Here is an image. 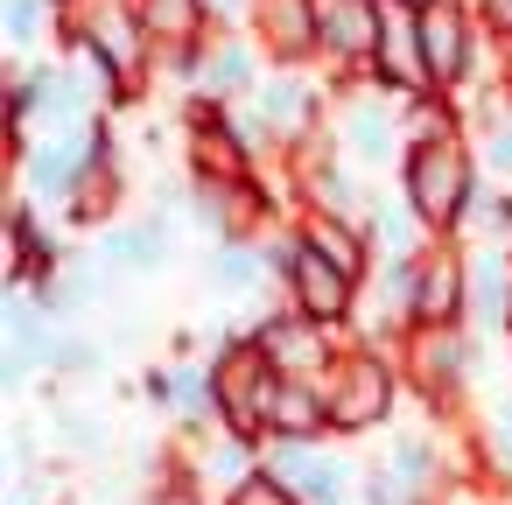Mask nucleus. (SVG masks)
Wrapping results in <instances>:
<instances>
[{
  "mask_svg": "<svg viewBox=\"0 0 512 505\" xmlns=\"http://www.w3.org/2000/svg\"><path fill=\"white\" fill-rule=\"evenodd\" d=\"M393 190L407 197V211L435 232V239H470V218L491 190L477 141L470 134H442V141H414L393 169Z\"/></svg>",
  "mask_w": 512,
  "mask_h": 505,
  "instance_id": "obj_1",
  "label": "nucleus"
},
{
  "mask_svg": "<svg viewBox=\"0 0 512 505\" xmlns=\"http://www.w3.org/2000/svg\"><path fill=\"white\" fill-rule=\"evenodd\" d=\"M484 365H491V344L477 330H407V344H400L407 393L428 407V421H449V428H463V414L484 386Z\"/></svg>",
  "mask_w": 512,
  "mask_h": 505,
  "instance_id": "obj_2",
  "label": "nucleus"
},
{
  "mask_svg": "<svg viewBox=\"0 0 512 505\" xmlns=\"http://www.w3.org/2000/svg\"><path fill=\"white\" fill-rule=\"evenodd\" d=\"M323 393H330V428H337V442L386 435L393 414H400V400H414V393H407V372H400V351L358 344V337H351V344L337 351V365L323 372Z\"/></svg>",
  "mask_w": 512,
  "mask_h": 505,
  "instance_id": "obj_3",
  "label": "nucleus"
},
{
  "mask_svg": "<svg viewBox=\"0 0 512 505\" xmlns=\"http://www.w3.org/2000/svg\"><path fill=\"white\" fill-rule=\"evenodd\" d=\"M204 344H211V372H218V421L232 435L267 442V414H274V393H281L274 358L246 337V323H218Z\"/></svg>",
  "mask_w": 512,
  "mask_h": 505,
  "instance_id": "obj_4",
  "label": "nucleus"
},
{
  "mask_svg": "<svg viewBox=\"0 0 512 505\" xmlns=\"http://www.w3.org/2000/svg\"><path fill=\"white\" fill-rule=\"evenodd\" d=\"M400 106H407V99L379 92L372 78L337 85V120H330V141H337V148H344V155H351L365 176H386V169H400V155H407Z\"/></svg>",
  "mask_w": 512,
  "mask_h": 505,
  "instance_id": "obj_5",
  "label": "nucleus"
},
{
  "mask_svg": "<svg viewBox=\"0 0 512 505\" xmlns=\"http://www.w3.org/2000/svg\"><path fill=\"white\" fill-rule=\"evenodd\" d=\"M484 22H477V0H421V57H428V85L435 92H463L484 71Z\"/></svg>",
  "mask_w": 512,
  "mask_h": 505,
  "instance_id": "obj_6",
  "label": "nucleus"
},
{
  "mask_svg": "<svg viewBox=\"0 0 512 505\" xmlns=\"http://www.w3.org/2000/svg\"><path fill=\"white\" fill-rule=\"evenodd\" d=\"M295 204L316 211V218H351V225H365L372 204H379V183H372L337 141H316L309 155H295Z\"/></svg>",
  "mask_w": 512,
  "mask_h": 505,
  "instance_id": "obj_7",
  "label": "nucleus"
},
{
  "mask_svg": "<svg viewBox=\"0 0 512 505\" xmlns=\"http://www.w3.org/2000/svg\"><path fill=\"white\" fill-rule=\"evenodd\" d=\"M246 337L274 358V372H281V379H323V372L337 365V351L351 344V337H337V330L309 323V316H302V309H288V302L253 309V316H246Z\"/></svg>",
  "mask_w": 512,
  "mask_h": 505,
  "instance_id": "obj_8",
  "label": "nucleus"
},
{
  "mask_svg": "<svg viewBox=\"0 0 512 505\" xmlns=\"http://www.w3.org/2000/svg\"><path fill=\"white\" fill-rule=\"evenodd\" d=\"M141 400L162 407L169 414V435H183V442L225 428L218 421V372H211V358H155L141 372Z\"/></svg>",
  "mask_w": 512,
  "mask_h": 505,
  "instance_id": "obj_9",
  "label": "nucleus"
},
{
  "mask_svg": "<svg viewBox=\"0 0 512 505\" xmlns=\"http://www.w3.org/2000/svg\"><path fill=\"white\" fill-rule=\"evenodd\" d=\"M358 295H365V281L344 274L337 260H323L309 239H302V253L288 260V274H281V302L302 309L309 323L337 330V337H351V323H358Z\"/></svg>",
  "mask_w": 512,
  "mask_h": 505,
  "instance_id": "obj_10",
  "label": "nucleus"
},
{
  "mask_svg": "<svg viewBox=\"0 0 512 505\" xmlns=\"http://www.w3.org/2000/svg\"><path fill=\"white\" fill-rule=\"evenodd\" d=\"M92 176V120L85 127H43L36 134V148L15 162V183H22V197H36V204H71L78 197V183Z\"/></svg>",
  "mask_w": 512,
  "mask_h": 505,
  "instance_id": "obj_11",
  "label": "nucleus"
},
{
  "mask_svg": "<svg viewBox=\"0 0 512 505\" xmlns=\"http://www.w3.org/2000/svg\"><path fill=\"white\" fill-rule=\"evenodd\" d=\"M414 330H470V253H463V239H435L421 253Z\"/></svg>",
  "mask_w": 512,
  "mask_h": 505,
  "instance_id": "obj_12",
  "label": "nucleus"
},
{
  "mask_svg": "<svg viewBox=\"0 0 512 505\" xmlns=\"http://www.w3.org/2000/svg\"><path fill=\"white\" fill-rule=\"evenodd\" d=\"M372 85L393 99H421L428 85V57H421V0H379V57H372Z\"/></svg>",
  "mask_w": 512,
  "mask_h": 505,
  "instance_id": "obj_13",
  "label": "nucleus"
},
{
  "mask_svg": "<svg viewBox=\"0 0 512 505\" xmlns=\"http://www.w3.org/2000/svg\"><path fill=\"white\" fill-rule=\"evenodd\" d=\"M246 36L281 71H323V0H260Z\"/></svg>",
  "mask_w": 512,
  "mask_h": 505,
  "instance_id": "obj_14",
  "label": "nucleus"
},
{
  "mask_svg": "<svg viewBox=\"0 0 512 505\" xmlns=\"http://www.w3.org/2000/svg\"><path fill=\"white\" fill-rule=\"evenodd\" d=\"M456 449L470 463V477H484L491 491H512V386H477L463 428H456Z\"/></svg>",
  "mask_w": 512,
  "mask_h": 505,
  "instance_id": "obj_15",
  "label": "nucleus"
},
{
  "mask_svg": "<svg viewBox=\"0 0 512 505\" xmlns=\"http://www.w3.org/2000/svg\"><path fill=\"white\" fill-rule=\"evenodd\" d=\"M379 57V0H323V78L358 85Z\"/></svg>",
  "mask_w": 512,
  "mask_h": 505,
  "instance_id": "obj_16",
  "label": "nucleus"
},
{
  "mask_svg": "<svg viewBox=\"0 0 512 505\" xmlns=\"http://www.w3.org/2000/svg\"><path fill=\"white\" fill-rule=\"evenodd\" d=\"M267 71H274V64H267V50H260L253 36H204V50H197L190 85H183V92H204V99L246 106V99L260 92V78H267Z\"/></svg>",
  "mask_w": 512,
  "mask_h": 505,
  "instance_id": "obj_17",
  "label": "nucleus"
},
{
  "mask_svg": "<svg viewBox=\"0 0 512 505\" xmlns=\"http://www.w3.org/2000/svg\"><path fill=\"white\" fill-rule=\"evenodd\" d=\"M71 253L78 246L57 239V225L43 218V204L15 190V204H8V288H43Z\"/></svg>",
  "mask_w": 512,
  "mask_h": 505,
  "instance_id": "obj_18",
  "label": "nucleus"
},
{
  "mask_svg": "<svg viewBox=\"0 0 512 505\" xmlns=\"http://www.w3.org/2000/svg\"><path fill=\"white\" fill-rule=\"evenodd\" d=\"M113 274H127V281H155L169 260H176V218L169 211H141V218H120V225H106L99 232V246H92Z\"/></svg>",
  "mask_w": 512,
  "mask_h": 505,
  "instance_id": "obj_19",
  "label": "nucleus"
},
{
  "mask_svg": "<svg viewBox=\"0 0 512 505\" xmlns=\"http://www.w3.org/2000/svg\"><path fill=\"white\" fill-rule=\"evenodd\" d=\"M470 253V330L484 344H512V246L463 239Z\"/></svg>",
  "mask_w": 512,
  "mask_h": 505,
  "instance_id": "obj_20",
  "label": "nucleus"
},
{
  "mask_svg": "<svg viewBox=\"0 0 512 505\" xmlns=\"http://www.w3.org/2000/svg\"><path fill=\"white\" fill-rule=\"evenodd\" d=\"M267 470H281L309 505L344 498V491H358V477H365V463H351L337 442H267Z\"/></svg>",
  "mask_w": 512,
  "mask_h": 505,
  "instance_id": "obj_21",
  "label": "nucleus"
},
{
  "mask_svg": "<svg viewBox=\"0 0 512 505\" xmlns=\"http://www.w3.org/2000/svg\"><path fill=\"white\" fill-rule=\"evenodd\" d=\"M204 288H211L218 302H246V309L281 302V281H274L260 239H225V246H211V253H204Z\"/></svg>",
  "mask_w": 512,
  "mask_h": 505,
  "instance_id": "obj_22",
  "label": "nucleus"
},
{
  "mask_svg": "<svg viewBox=\"0 0 512 505\" xmlns=\"http://www.w3.org/2000/svg\"><path fill=\"white\" fill-rule=\"evenodd\" d=\"M106 288H113V267H106L99 253H71V260H64L43 288H29V295H36V302L71 330V323H85V316L106 302Z\"/></svg>",
  "mask_w": 512,
  "mask_h": 505,
  "instance_id": "obj_23",
  "label": "nucleus"
},
{
  "mask_svg": "<svg viewBox=\"0 0 512 505\" xmlns=\"http://www.w3.org/2000/svg\"><path fill=\"white\" fill-rule=\"evenodd\" d=\"M267 442H337L323 379H281L274 414H267Z\"/></svg>",
  "mask_w": 512,
  "mask_h": 505,
  "instance_id": "obj_24",
  "label": "nucleus"
},
{
  "mask_svg": "<svg viewBox=\"0 0 512 505\" xmlns=\"http://www.w3.org/2000/svg\"><path fill=\"white\" fill-rule=\"evenodd\" d=\"M176 442H183V435H176ZM183 449H190V463H197V477H204L211 498H225L239 477H253V470L267 463V442L232 435V428H211V435H197V442H183Z\"/></svg>",
  "mask_w": 512,
  "mask_h": 505,
  "instance_id": "obj_25",
  "label": "nucleus"
},
{
  "mask_svg": "<svg viewBox=\"0 0 512 505\" xmlns=\"http://www.w3.org/2000/svg\"><path fill=\"white\" fill-rule=\"evenodd\" d=\"M120 204H127V169L120 162H92V176L78 183V197L57 218L71 232H106V225H120Z\"/></svg>",
  "mask_w": 512,
  "mask_h": 505,
  "instance_id": "obj_26",
  "label": "nucleus"
},
{
  "mask_svg": "<svg viewBox=\"0 0 512 505\" xmlns=\"http://www.w3.org/2000/svg\"><path fill=\"white\" fill-rule=\"evenodd\" d=\"M0 36L15 57L57 50V0H0Z\"/></svg>",
  "mask_w": 512,
  "mask_h": 505,
  "instance_id": "obj_27",
  "label": "nucleus"
},
{
  "mask_svg": "<svg viewBox=\"0 0 512 505\" xmlns=\"http://www.w3.org/2000/svg\"><path fill=\"white\" fill-rule=\"evenodd\" d=\"M99 365H106V337H85L78 323H71V330H57V344H50V379H64V386H71V379H92Z\"/></svg>",
  "mask_w": 512,
  "mask_h": 505,
  "instance_id": "obj_28",
  "label": "nucleus"
},
{
  "mask_svg": "<svg viewBox=\"0 0 512 505\" xmlns=\"http://www.w3.org/2000/svg\"><path fill=\"white\" fill-rule=\"evenodd\" d=\"M211 505H309V498H302L281 470H267V463H260L253 477H239V484H232L225 498H211Z\"/></svg>",
  "mask_w": 512,
  "mask_h": 505,
  "instance_id": "obj_29",
  "label": "nucleus"
},
{
  "mask_svg": "<svg viewBox=\"0 0 512 505\" xmlns=\"http://www.w3.org/2000/svg\"><path fill=\"white\" fill-rule=\"evenodd\" d=\"M470 141H477V162H484V176H491V183H512V113H498V120L470 127Z\"/></svg>",
  "mask_w": 512,
  "mask_h": 505,
  "instance_id": "obj_30",
  "label": "nucleus"
},
{
  "mask_svg": "<svg viewBox=\"0 0 512 505\" xmlns=\"http://www.w3.org/2000/svg\"><path fill=\"white\" fill-rule=\"evenodd\" d=\"M0 505H71V484H64L57 470H29V477L8 484V498H0Z\"/></svg>",
  "mask_w": 512,
  "mask_h": 505,
  "instance_id": "obj_31",
  "label": "nucleus"
},
{
  "mask_svg": "<svg viewBox=\"0 0 512 505\" xmlns=\"http://www.w3.org/2000/svg\"><path fill=\"white\" fill-rule=\"evenodd\" d=\"M8 463H15V477L50 470V463H43V428H36V421H15V428H8Z\"/></svg>",
  "mask_w": 512,
  "mask_h": 505,
  "instance_id": "obj_32",
  "label": "nucleus"
},
{
  "mask_svg": "<svg viewBox=\"0 0 512 505\" xmlns=\"http://www.w3.org/2000/svg\"><path fill=\"white\" fill-rule=\"evenodd\" d=\"M253 8H260V0H204V22H211V36H246Z\"/></svg>",
  "mask_w": 512,
  "mask_h": 505,
  "instance_id": "obj_33",
  "label": "nucleus"
},
{
  "mask_svg": "<svg viewBox=\"0 0 512 505\" xmlns=\"http://www.w3.org/2000/svg\"><path fill=\"white\" fill-rule=\"evenodd\" d=\"M498 505H512V491H505V498H498Z\"/></svg>",
  "mask_w": 512,
  "mask_h": 505,
  "instance_id": "obj_34",
  "label": "nucleus"
}]
</instances>
